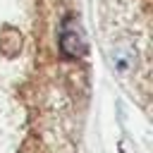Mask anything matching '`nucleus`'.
<instances>
[{
  "mask_svg": "<svg viewBox=\"0 0 153 153\" xmlns=\"http://www.w3.org/2000/svg\"><path fill=\"white\" fill-rule=\"evenodd\" d=\"M60 50L69 60L86 55V38H84V31L74 17H65L60 24Z\"/></svg>",
  "mask_w": 153,
  "mask_h": 153,
  "instance_id": "nucleus-1",
  "label": "nucleus"
}]
</instances>
